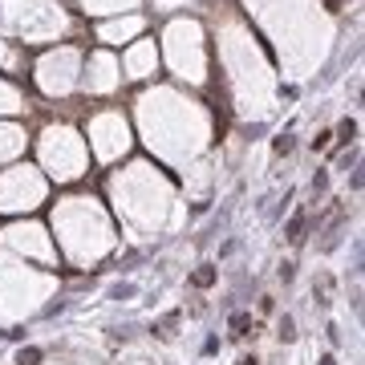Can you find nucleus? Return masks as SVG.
I'll return each mask as SVG.
<instances>
[{
    "instance_id": "obj_2",
    "label": "nucleus",
    "mask_w": 365,
    "mask_h": 365,
    "mask_svg": "<svg viewBox=\"0 0 365 365\" xmlns=\"http://www.w3.org/2000/svg\"><path fill=\"white\" fill-rule=\"evenodd\" d=\"M110 199H114V223H122L134 240H146V235L167 232L175 215H179V195H175V182L163 175V167L155 163H130L122 170L118 167L110 175Z\"/></svg>"
},
{
    "instance_id": "obj_13",
    "label": "nucleus",
    "mask_w": 365,
    "mask_h": 365,
    "mask_svg": "<svg viewBox=\"0 0 365 365\" xmlns=\"http://www.w3.org/2000/svg\"><path fill=\"white\" fill-rule=\"evenodd\" d=\"M81 4V13H90V16H110V13H130L138 0H78Z\"/></svg>"
},
{
    "instance_id": "obj_12",
    "label": "nucleus",
    "mask_w": 365,
    "mask_h": 365,
    "mask_svg": "<svg viewBox=\"0 0 365 365\" xmlns=\"http://www.w3.org/2000/svg\"><path fill=\"white\" fill-rule=\"evenodd\" d=\"M29 146V134L13 122H0V167H9V163H21Z\"/></svg>"
},
{
    "instance_id": "obj_1",
    "label": "nucleus",
    "mask_w": 365,
    "mask_h": 365,
    "mask_svg": "<svg viewBox=\"0 0 365 365\" xmlns=\"http://www.w3.org/2000/svg\"><path fill=\"white\" fill-rule=\"evenodd\" d=\"M49 235L66 268L90 272L118 252V223L93 191H69L49 207Z\"/></svg>"
},
{
    "instance_id": "obj_16",
    "label": "nucleus",
    "mask_w": 365,
    "mask_h": 365,
    "mask_svg": "<svg viewBox=\"0 0 365 365\" xmlns=\"http://www.w3.org/2000/svg\"><path fill=\"white\" fill-rule=\"evenodd\" d=\"M240 365H260V361H256V357H244V361H240Z\"/></svg>"
},
{
    "instance_id": "obj_4",
    "label": "nucleus",
    "mask_w": 365,
    "mask_h": 365,
    "mask_svg": "<svg viewBox=\"0 0 365 365\" xmlns=\"http://www.w3.org/2000/svg\"><path fill=\"white\" fill-rule=\"evenodd\" d=\"M53 288H57V280L45 268H33V264L0 252V321L37 313L41 300H49Z\"/></svg>"
},
{
    "instance_id": "obj_6",
    "label": "nucleus",
    "mask_w": 365,
    "mask_h": 365,
    "mask_svg": "<svg viewBox=\"0 0 365 365\" xmlns=\"http://www.w3.org/2000/svg\"><path fill=\"white\" fill-rule=\"evenodd\" d=\"M0 252L13 256V260H25L33 268H61V256H57V244L49 235V223L37 220V215H25V220H9L0 227Z\"/></svg>"
},
{
    "instance_id": "obj_7",
    "label": "nucleus",
    "mask_w": 365,
    "mask_h": 365,
    "mask_svg": "<svg viewBox=\"0 0 365 365\" xmlns=\"http://www.w3.org/2000/svg\"><path fill=\"white\" fill-rule=\"evenodd\" d=\"M86 146H90V158L93 163H118V158L130 150V126L122 110H93L90 122H86Z\"/></svg>"
},
{
    "instance_id": "obj_11",
    "label": "nucleus",
    "mask_w": 365,
    "mask_h": 365,
    "mask_svg": "<svg viewBox=\"0 0 365 365\" xmlns=\"http://www.w3.org/2000/svg\"><path fill=\"white\" fill-rule=\"evenodd\" d=\"M146 29V21L138 13H126V16H118V21H106V25H98V41H102L106 49L110 45H126L130 37H138Z\"/></svg>"
},
{
    "instance_id": "obj_10",
    "label": "nucleus",
    "mask_w": 365,
    "mask_h": 365,
    "mask_svg": "<svg viewBox=\"0 0 365 365\" xmlns=\"http://www.w3.org/2000/svg\"><path fill=\"white\" fill-rule=\"evenodd\" d=\"M118 66H122V78H130V81H146V78H155V73H158V45H155L150 37L130 41Z\"/></svg>"
},
{
    "instance_id": "obj_8",
    "label": "nucleus",
    "mask_w": 365,
    "mask_h": 365,
    "mask_svg": "<svg viewBox=\"0 0 365 365\" xmlns=\"http://www.w3.org/2000/svg\"><path fill=\"white\" fill-rule=\"evenodd\" d=\"M81 49L78 45H57L49 49L45 57L37 61V86L41 93H49V98H66L81 86Z\"/></svg>"
},
{
    "instance_id": "obj_14",
    "label": "nucleus",
    "mask_w": 365,
    "mask_h": 365,
    "mask_svg": "<svg viewBox=\"0 0 365 365\" xmlns=\"http://www.w3.org/2000/svg\"><path fill=\"white\" fill-rule=\"evenodd\" d=\"M292 337H297V333H292V321L284 317V321H280V341H292Z\"/></svg>"
},
{
    "instance_id": "obj_15",
    "label": "nucleus",
    "mask_w": 365,
    "mask_h": 365,
    "mask_svg": "<svg viewBox=\"0 0 365 365\" xmlns=\"http://www.w3.org/2000/svg\"><path fill=\"white\" fill-rule=\"evenodd\" d=\"M288 150H292V138H288V134H284V138L276 143V155H288Z\"/></svg>"
},
{
    "instance_id": "obj_5",
    "label": "nucleus",
    "mask_w": 365,
    "mask_h": 365,
    "mask_svg": "<svg viewBox=\"0 0 365 365\" xmlns=\"http://www.w3.org/2000/svg\"><path fill=\"white\" fill-rule=\"evenodd\" d=\"M53 182L37 170V163H9L0 167V215L4 220H25L37 215L49 203Z\"/></svg>"
},
{
    "instance_id": "obj_9",
    "label": "nucleus",
    "mask_w": 365,
    "mask_h": 365,
    "mask_svg": "<svg viewBox=\"0 0 365 365\" xmlns=\"http://www.w3.org/2000/svg\"><path fill=\"white\" fill-rule=\"evenodd\" d=\"M81 90L93 93V98H110V93L122 90V66L110 49H93L81 61Z\"/></svg>"
},
{
    "instance_id": "obj_3",
    "label": "nucleus",
    "mask_w": 365,
    "mask_h": 365,
    "mask_svg": "<svg viewBox=\"0 0 365 365\" xmlns=\"http://www.w3.org/2000/svg\"><path fill=\"white\" fill-rule=\"evenodd\" d=\"M90 146L86 134L69 122H49L37 134V170L57 187H73L90 175Z\"/></svg>"
}]
</instances>
